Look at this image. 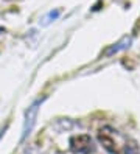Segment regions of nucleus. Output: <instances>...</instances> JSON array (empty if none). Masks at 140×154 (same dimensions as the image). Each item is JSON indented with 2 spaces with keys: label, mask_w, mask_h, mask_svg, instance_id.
I'll list each match as a JSON object with an SVG mask.
<instances>
[{
  "label": "nucleus",
  "mask_w": 140,
  "mask_h": 154,
  "mask_svg": "<svg viewBox=\"0 0 140 154\" xmlns=\"http://www.w3.org/2000/svg\"><path fill=\"white\" fill-rule=\"evenodd\" d=\"M98 142L110 154H140L138 143L114 126H103L98 131Z\"/></svg>",
  "instance_id": "1"
},
{
  "label": "nucleus",
  "mask_w": 140,
  "mask_h": 154,
  "mask_svg": "<svg viewBox=\"0 0 140 154\" xmlns=\"http://www.w3.org/2000/svg\"><path fill=\"white\" fill-rule=\"evenodd\" d=\"M131 42H132V39H131V38H123L121 41H118L117 44H114V45H110L109 48H106L104 55L106 56H112V55H115V53H118L121 50H126L129 45H131Z\"/></svg>",
  "instance_id": "4"
},
{
  "label": "nucleus",
  "mask_w": 140,
  "mask_h": 154,
  "mask_svg": "<svg viewBox=\"0 0 140 154\" xmlns=\"http://www.w3.org/2000/svg\"><path fill=\"white\" fill-rule=\"evenodd\" d=\"M44 100L45 97L39 98V100H36V101L28 107L26 112H25V120H23V128H22V137L20 140H25L28 135L31 134L33 128H34V125H36V119H37V112H39V107L41 104L44 103Z\"/></svg>",
  "instance_id": "2"
},
{
  "label": "nucleus",
  "mask_w": 140,
  "mask_h": 154,
  "mask_svg": "<svg viewBox=\"0 0 140 154\" xmlns=\"http://www.w3.org/2000/svg\"><path fill=\"white\" fill-rule=\"evenodd\" d=\"M61 16V10H54V11H50L48 14H47V17H45V22L44 23H48V22H51V20H56L58 17Z\"/></svg>",
  "instance_id": "5"
},
{
  "label": "nucleus",
  "mask_w": 140,
  "mask_h": 154,
  "mask_svg": "<svg viewBox=\"0 0 140 154\" xmlns=\"http://www.w3.org/2000/svg\"><path fill=\"white\" fill-rule=\"evenodd\" d=\"M3 33V28H0V34H2Z\"/></svg>",
  "instance_id": "7"
},
{
  "label": "nucleus",
  "mask_w": 140,
  "mask_h": 154,
  "mask_svg": "<svg viewBox=\"0 0 140 154\" xmlns=\"http://www.w3.org/2000/svg\"><path fill=\"white\" fill-rule=\"evenodd\" d=\"M6 129H8V125H5V126H2V128H0V137H2V135L5 134Z\"/></svg>",
  "instance_id": "6"
},
{
  "label": "nucleus",
  "mask_w": 140,
  "mask_h": 154,
  "mask_svg": "<svg viewBox=\"0 0 140 154\" xmlns=\"http://www.w3.org/2000/svg\"><path fill=\"white\" fill-rule=\"evenodd\" d=\"M70 151L73 154H92L95 151V145L87 134L75 135L70 139Z\"/></svg>",
  "instance_id": "3"
}]
</instances>
